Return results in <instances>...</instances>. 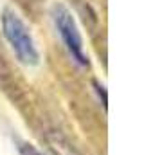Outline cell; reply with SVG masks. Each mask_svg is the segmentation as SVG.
Segmentation results:
<instances>
[{
  "instance_id": "1",
  "label": "cell",
  "mask_w": 144,
  "mask_h": 155,
  "mask_svg": "<svg viewBox=\"0 0 144 155\" xmlns=\"http://www.w3.org/2000/svg\"><path fill=\"white\" fill-rule=\"evenodd\" d=\"M2 29L4 36L7 38L11 49L18 56V60L25 65H36L38 63V51H36L34 40L31 36L27 25L24 20L11 9H4L2 13Z\"/></svg>"
},
{
  "instance_id": "2",
  "label": "cell",
  "mask_w": 144,
  "mask_h": 155,
  "mask_svg": "<svg viewBox=\"0 0 144 155\" xmlns=\"http://www.w3.org/2000/svg\"><path fill=\"white\" fill-rule=\"evenodd\" d=\"M52 18H54L56 29H58L61 40H63L65 47L69 49L70 56L79 65H88V58L83 51V40H81L79 29L76 25V20H74L72 13L63 4H56L52 7Z\"/></svg>"
},
{
  "instance_id": "3",
  "label": "cell",
  "mask_w": 144,
  "mask_h": 155,
  "mask_svg": "<svg viewBox=\"0 0 144 155\" xmlns=\"http://www.w3.org/2000/svg\"><path fill=\"white\" fill-rule=\"evenodd\" d=\"M22 152H24V155H43V153H40L38 150H34L33 146H24Z\"/></svg>"
},
{
  "instance_id": "4",
  "label": "cell",
  "mask_w": 144,
  "mask_h": 155,
  "mask_svg": "<svg viewBox=\"0 0 144 155\" xmlns=\"http://www.w3.org/2000/svg\"><path fill=\"white\" fill-rule=\"evenodd\" d=\"M96 88H97V94H99V97H103V105L106 107V92L105 90H101V87L96 83Z\"/></svg>"
}]
</instances>
